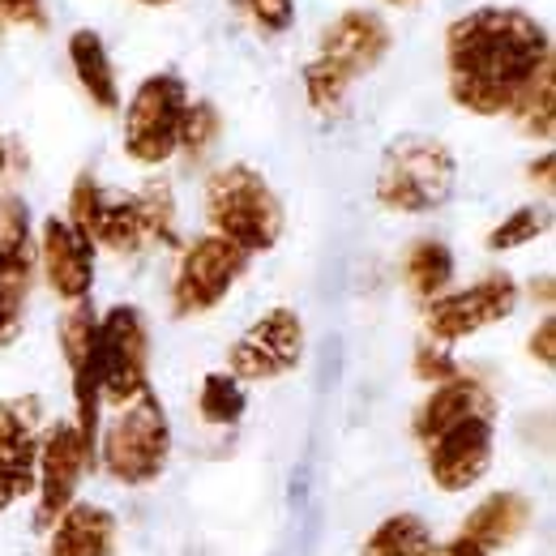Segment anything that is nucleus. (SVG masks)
<instances>
[{
  "mask_svg": "<svg viewBox=\"0 0 556 556\" xmlns=\"http://www.w3.org/2000/svg\"><path fill=\"white\" fill-rule=\"evenodd\" d=\"M548 65L553 35L527 9L484 4L445 30L450 99L471 116H509L522 90Z\"/></svg>",
  "mask_w": 556,
  "mask_h": 556,
  "instance_id": "f257e3e1",
  "label": "nucleus"
},
{
  "mask_svg": "<svg viewBox=\"0 0 556 556\" xmlns=\"http://www.w3.org/2000/svg\"><path fill=\"white\" fill-rule=\"evenodd\" d=\"M390 26L372 9H348L339 13L317 43V56L304 65V94L317 112H339L355 77L372 73L390 56Z\"/></svg>",
  "mask_w": 556,
  "mask_h": 556,
  "instance_id": "f03ea898",
  "label": "nucleus"
},
{
  "mask_svg": "<svg viewBox=\"0 0 556 556\" xmlns=\"http://www.w3.org/2000/svg\"><path fill=\"white\" fill-rule=\"evenodd\" d=\"M458 159L441 138L403 134L386 146L377 167V202L399 214H428L454 198Z\"/></svg>",
  "mask_w": 556,
  "mask_h": 556,
  "instance_id": "7ed1b4c3",
  "label": "nucleus"
},
{
  "mask_svg": "<svg viewBox=\"0 0 556 556\" xmlns=\"http://www.w3.org/2000/svg\"><path fill=\"white\" fill-rule=\"evenodd\" d=\"M206 218L214 236L231 240L236 249L266 253L282 236V202L266 176L249 163H227L206 180Z\"/></svg>",
  "mask_w": 556,
  "mask_h": 556,
  "instance_id": "20e7f679",
  "label": "nucleus"
},
{
  "mask_svg": "<svg viewBox=\"0 0 556 556\" xmlns=\"http://www.w3.org/2000/svg\"><path fill=\"white\" fill-rule=\"evenodd\" d=\"M172 458V424L163 403L141 390L103 432V471L125 488L154 484Z\"/></svg>",
  "mask_w": 556,
  "mask_h": 556,
  "instance_id": "39448f33",
  "label": "nucleus"
},
{
  "mask_svg": "<svg viewBox=\"0 0 556 556\" xmlns=\"http://www.w3.org/2000/svg\"><path fill=\"white\" fill-rule=\"evenodd\" d=\"M189 108V86L180 73H150L125 108V154L141 167H159L180 146V121Z\"/></svg>",
  "mask_w": 556,
  "mask_h": 556,
  "instance_id": "423d86ee",
  "label": "nucleus"
},
{
  "mask_svg": "<svg viewBox=\"0 0 556 556\" xmlns=\"http://www.w3.org/2000/svg\"><path fill=\"white\" fill-rule=\"evenodd\" d=\"M94 368H99V399L103 403H134L146 390V368H150V330L146 317L134 304H116L99 317V339H94Z\"/></svg>",
  "mask_w": 556,
  "mask_h": 556,
  "instance_id": "0eeeda50",
  "label": "nucleus"
},
{
  "mask_svg": "<svg viewBox=\"0 0 556 556\" xmlns=\"http://www.w3.org/2000/svg\"><path fill=\"white\" fill-rule=\"evenodd\" d=\"M249 270V253L236 249L231 240L223 236H198L180 266H176V278H172V308L176 317H198V313H210L236 282Z\"/></svg>",
  "mask_w": 556,
  "mask_h": 556,
  "instance_id": "6e6552de",
  "label": "nucleus"
},
{
  "mask_svg": "<svg viewBox=\"0 0 556 556\" xmlns=\"http://www.w3.org/2000/svg\"><path fill=\"white\" fill-rule=\"evenodd\" d=\"M514 308H518V282L509 275H488L463 291H441L437 300H428L424 326L432 343H463L488 326L505 321Z\"/></svg>",
  "mask_w": 556,
  "mask_h": 556,
  "instance_id": "1a4fd4ad",
  "label": "nucleus"
},
{
  "mask_svg": "<svg viewBox=\"0 0 556 556\" xmlns=\"http://www.w3.org/2000/svg\"><path fill=\"white\" fill-rule=\"evenodd\" d=\"M304 355V321L291 308L262 313L227 351V372L236 381H275Z\"/></svg>",
  "mask_w": 556,
  "mask_h": 556,
  "instance_id": "9d476101",
  "label": "nucleus"
},
{
  "mask_svg": "<svg viewBox=\"0 0 556 556\" xmlns=\"http://www.w3.org/2000/svg\"><path fill=\"white\" fill-rule=\"evenodd\" d=\"M90 463H94V450L86 445L77 424H52L39 437V458H35L39 509H35V527H52L70 509L73 492L81 484V476L90 471Z\"/></svg>",
  "mask_w": 556,
  "mask_h": 556,
  "instance_id": "9b49d317",
  "label": "nucleus"
},
{
  "mask_svg": "<svg viewBox=\"0 0 556 556\" xmlns=\"http://www.w3.org/2000/svg\"><path fill=\"white\" fill-rule=\"evenodd\" d=\"M70 218L81 236H90L94 244L112 249V253H138L146 244V231H141V214L134 198H116V193H103V185L94 176H77L70 193Z\"/></svg>",
  "mask_w": 556,
  "mask_h": 556,
  "instance_id": "f8f14e48",
  "label": "nucleus"
},
{
  "mask_svg": "<svg viewBox=\"0 0 556 556\" xmlns=\"http://www.w3.org/2000/svg\"><path fill=\"white\" fill-rule=\"evenodd\" d=\"M492 467V416H467L428 441V476L441 492H467Z\"/></svg>",
  "mask_w": 556,
  "mask_h": 556,
  "instance_id": "ddd939ff",
  "label": "nucleus"
},
{
  "mask_svg": "<svg viewBox=\"0 0 556 556\" xmlns=\"http://www.w3.org/2000/svg\"><path fill=\"white\" fill-rule=\"evenodd\" d=\"M94 339H99V317L94 308L81 300L73 304L61 321V351L70 359L73 372V403H77V432L86 437V445L94 450V437H99V368H94Z\"/></svg>",
  "mask_w": 556,
  "mask_h": 556,
  "instance_id": "4468645a",
  "label": "nucleus"
},
{
  "mask_svg": "<svg viewBox=\"0 0 556 556\" xmlns=\"http://www.w3.org/2000/svg\"><path fill=\"white\" fill-rule=\"evenodd\" d=\"M39 262L48 287L65 300V304H81L94 287V240L81 236L70 218H43L39 231Z\"/></svg>",
  "mask_w": 556,
  "mask_h": 556,
  "instance_id": "2eb2a0df",
  "label": "nucleus"
},
{
  "mask_svg": "<svg viewBox=\"0 0 556 556\" xmlns=\"http://www.w3.org/2000/svg\"><path fill=\"white\" fill-rule=\"evenodd\" d=\"M48 556H116V518L103 505L73 501L52 522Z\"/></svg>",
  "mask_w": 556,
  "mask_h": 556,
  "instance_id": "dca6fc26",
  "label": "nucleus"
},
{
  "mask_svg": "<svg viewBox=\"0 0 556 556\" xmlns=\"http://www.w3.org/2000/svg\"><path fill=\"white\" fill-rule=\"evenodd\" d=\"M535 522V505L522 496V492H492L484 496L471 514H467V522H463V540H471L476 548H505V544H514L527 527Z\"/></svg>",
  "mask_w": 556,
  "mask_h": 556,
  "instance_id": "f3484780",
  "label": "nucleus"
},
{
  "mask_svg": "<svg viewBox=\"0 0 556 556\" xmlns=\"http://www.w3.org/2000/svg\"><path fill=\"white\" fill-rule=\"evenodd\" d=\"M467 416H492V399H488V390L476 377H463V372H458V377L432 386V394L419 403L416 437L432 441L437 432L454 428L458 419H467Z\"/></svg>",
  "mask_w": 556,
  "mask_h": 556,
  "instance_id": "a211bd4d",
  "label": "nucleus"
},
{
  "mask_svg": "<svg viewBox=\"0 0 556 556\" xmlns=\"http://www.w3.org/2000/svg\"><path fill=\"white\" fill-rule=\"evenodd\" d=\"M43 437V403L39 399H4L0 403V467L35 480Z\"/></svg>",
  "mask_w": 556,
  "mask_h": 556,
  "instance_id": "6ab92c4d",
  "label": "nucleus"
},
{
  "mask_svg": "<svg viewBox=\"0 0 556 556\" xmlns=\"http://www.w3.org/2000/svg\"><path fill=\"white\" fill-rule=\"evenodd\" d=\"M70 65L77 86L86 90V99L103 112H116L121 108V81H116V70H112V52L103 43L99 30L81 26L70 35Z\"/></svg>",
  "mask_w": 556,
  "mask_h": 556,
  "instance_id": "aec40b11",
  "label": "nucleus"
},
{
  "mask_svg": "<svg viewBox=\"0 0 556 556\" xmlns=\"http://www.w3.org/2000/svg\"><path fill=\"white\" fill-rule=\"evenodd\" d=\"M30 282H35V249L30 244L0 249V348L13 343L22 330Z\"/></svg>",
  "mask_w": 556,
  "mask_h": 556,
  "instance_id": "412c9836",
  "label": "nucleus"
},
{
  "mask_svg": "<svg viewBox=\"0 0 556 556\" xmlns=\"http://www.w3.org/2000/svg\"><path fill=\"white\" fill-rule=\"evenodd\" d=\"M403 278L419 300H437L450 282H454V253L445 240H416L403 257Z\"/></svg>",
  "mask_w": 556,
  "mask_h": 556,
  "instance_id": "4be33fe9",
  "label": "nucleus"
},
{
  "mask_svg": "<svg viewBox=\"0 0 556 556\" xmlns=\"http://www.w3.org/2000/svg\"><path fill=\"white\" fill-rule=\"evenodd\" d=\"M428 548H432L428 522L416 518V514H394V518H386V522L368 535L364 556H424Z\"/></svg>",
  "mask_w": 556,
  "mask_h": 556,
  "instance_id": "5701e85b",
  "label": "nucleus"
},
{
  "mask_svg": "<svg viewBox=\"0 0 556 556\" xmlns=\"http://www.w3.org/2000/svg\"><path fill=\"white\" fill-rule=\"evenodd\" d=\"M509 116H518V125H522V134L527 138H540V141H553V129H556V81H553V65L540 73L527 90H522V99L514 103V112Z\"/></svg>",
  "mask_w": 556,
  "mask_h": 556,
  "instance_id": "b1692460",
  "label": "nucleus"
},
{
  "mask_svg": "<svg viewBox=\"0 0 556 556\" xmlns=\"http://www.w3.org/2000/svg\"><path fill=\"white\" fill-rule=\"evenodd\" d=\"M198 412L214 428L236 424V419L244 416V390H240V381L231 372H210L206 381H202V394H198Z\"/></svg>",
  "mask_w": 556,
  "mask_h": 556,
  "instance_id": "393cba45",
  "label": "nucleus"
},
{
  "mask_svg": "<svg viewBox=\"0 0 556 556\" xmlns=\"http://www.w3.org/2000/svg\"><path fill=\"white\" fill-rule=\"evenodd\" d=\"M141 214V231L146 240H159V244H176V198H172V185H146L141 193H134Z\"/></svg>",
  "mask_w": 556,
  "mask_h": 556,
  "instance_id": "a878e982",
  "label": "nucleus"
},
{
  "mask_svg": "<svg viewBox=\"0 0 556 556\" xmlns=\"http://www.w3.org/2000/svg\"><path fill=\"white\" fill-rule=\"evenodd\" d=\"M544 231H548V210L522 206V210H514L509 218H501V223L488 231V249H492V253H514V249L540 240Z\"/></svg>",
  "mask_w": 556,
  "mask_h": 556,
  "instance_id": "bb28decb",
  "label": "nucleus"
},
{
  "mask_svg": "<svg viewBox=\"0 0 556 556\" xmlns=\"http://www.w3.org/2000/svg\"><path fill=\"white\" fill-rule=\"evenodd\" d=\"M218 134H223L218 108L206 103V99H189L185 121H180V146H176V150H185L189 159H206L210 146L218 141Z\"/></svg>",
  "mask_w": 556,
  "mask_h": 556,
  "instance_id": "cd10ccee",
  "label": "nucleus"
},
{
  "mask_svg": "<svg viewBox=\"0 0 556 556\" xmlns=\"http://www.w3.org/2000/svg\"><path fill=\"white\" fill-rule=\"evenodd\" d=\"M262 35H282L295 22V0H236Z\"/></svg>",
  "mask_w": 556,
  "mask_h": 556,
  "instance_id": "c85d7f7f",
  "label": "nucleus"
},
{
  "mask_svg": "<svg viewBox=\"0 0 556 556\" xmlns=\"http://www.w3.org/2000/svg\"><path fill=\"white\" fill-rule=\"evenodd\" d=\"M416 377L419 381H432V386H441V381H450V377H458V364H454V355L445 348H432V343H424L416 351Z\"/></svg>",
  "mask_w": 556,
  "mask_h": 556,
  "instance_id": "c756f323",
  "label": "nucleus"
},
{
  "mask_svg": "<svg viewBox=\"0 0 556 556\" xmlns=\"http://www.w3.org/2000/svg\"><path fill=\"white\" fill-rule=\"evenodd\" d=\"M9 26H43L48 13H43V0H0Z\"/></svg>",
  "mask_w": 556,
  "mask_h": 556,
  "instance_id": "7c9ffc66",
  "label": "nucleus"
},
{
  "mask_svg": "<svg viewBox=\"0 0 556 556\" xmlns=\"http://www.w3.org/2000/svg\"><path fill=\"white\" fill-rule=\"evenodd\" d=\"M531 355H535L544 368H553V359H556V321L553 317H544V321L535 326V334H531Z\"/></svg>",
  "mask_w": 556,
  "mask_h": 556,
  "instance_id": "2f4dec72",
  "label": "nucleus"
},
{
  "mask_svg": "<svg viewBox=\"0 0 556 556\" xmlns=\"http://www.w3.org/2000/svg\"><path fill=\"white\" fill-rule=\"evenodd\" d=\"M35 488V480H26V476H17V471H9V467H0V514L17 501V496H26Z\"/></svg>",
  "mask_w": 556,
  "mask_h": 556,
  "instance_id": "473e14b6",
  "label": "nucleus"
},
{
  "mask_svg": "<svg viewBox=\"0 0 556 556\" xmlns=\"http://www.w3.org/2000/svg\"><path fill=\"white\" fill-rule=\"evenodd\" d=\"M531 180H540V189L553 193V154H544L540 163H531Z\"/></svg>",
  "mask_w": 556,
  "mask_h": 556,
  "instance_id": "72a5a7b5",
  "label": "nucleus"
},
{
  "mask_svg": "<svg viewBox=\"0 0 556 556\" xmlns=\"http://www.w3.org/2000/svg\"><path fill=\"white\" fill-rule=\"evenodd\" d=\"M141 9H167V4H176V0H134Z\"/></svg>",
  "mask_w": 556,
  "mask_h": 556,
  "instance_id": "f704fd0d",
  "label": "nucleus"
},
{
  "mask_svg": "<svg viewBox=\"0 0 556 556\" xmlns=\"http://www.w3.org/2000/svg\"><path fill=\"white\" fill-rule=\"evenodd\" d=\"M4 167H9V150H4V138H0V176H4Z\"/></svg>",
  "mask_w": 556,
  "mask_h": 556,
  "instance_id": "c9c22d12",
  "label": "nucleus"
},
{
  "mask_svg": "<svg viewBox=\"0 0 556 556\" xmlns=\"http://www.w3.org/2000/svg\"><path fill=\"white\" fill-rule=\"evenodd\" d=\"M4 30H9V17H4V9H0V39H4Z\"/></svg>",
  "mask_w": 556,
  "mask_h": 556,
  "instance_id": "e433bc0d",
  "label": "nucleus"
},
{
  "mask_svg": "<svg viewBox=\"0 0 556 556\" xmlns=\"http://www.w3.org/2000/svg\"><path fill=\"white\" fill-rule=\"evenodd\" d=\"M386 4H399V9H407V4H419V0H386Z\"/></svg>",
  "mask_w": 556,
  "mask_h": 556,
  "instance_id": "4c0bfd02",
  "label": "nucleus"
}]
</instances>
